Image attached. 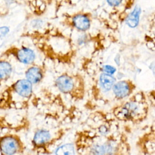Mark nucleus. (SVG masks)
I'll return each mask as SVG.
<instances>
[{
  "mask_svg": "<svg viewBox=\"0 0 155 155\" xmlns=\"http://www.w3.org/2000/svg\"><path fill=\"white\" fill-rule=\"evenodd\" d=\"M140 13L141 8L139 5H137L127 17L125 20L127 25L130 28H135L139 24Z\"/></svg>",
  "mask_w": 155,
  "mask_h": 155,
  "instance_id": "nucleus-8",
  "label": "nucleus"
},
{
  "mask_svg": "<svg viewBox=\"0 0 155 155\" xmlns=\"http://www.w3.org/2000/svg\"><path fill=\"white\" fill-rule=\"evenodd\" d=\"M13 68L7 61L0 60V80H6L12 74Z\"/></svg>",
  "mask_w": 155,
  "mask_h": 155,
  "instance_id": "nucleus-12",
  "label": "nucleus"
},
{
  "mask_svg": "<svg viewBox=\"0 0 155 155\" xmlns=\"http://www.w3.org/2000/svg\"><path fill=\"white\" fill-rule=\"evenodd\" d=\"M13 91L21 97L28 98L30 97L33 91V84L26 79L16 81L12 85Z\"/></svg>",
  "mask_w": 155,
  "mask_h": 155,
  "instance_id": "nucleus-2",
  "label": "nucleus"
},
{
  "mask_svg": "<svg viewBox=\"0 0 155 155\" xmlns=\"http://www.w3.org/2000/svg\"><path fill=\"white\" fill-rule=\"evenodd\" d=\"M56 155H75L74 146L71 143H65L58 147L55 151Z\"/></svg>",
  "mask_w": 155,
  "mask_h": 155,
  "instance_id": "nucleus-13",
  "label": "nucleus"
},
{
  "mask_svg": "<svg viewBox=\"0 0 155 155\" xmlns=\"http://www.w3.org/2000/svg\"><path fill=\"white\" fill-rule=\"evenodd\" d=\"M16 57L21 63L27 65L33 62L35 59V53L29 48L22 47L16 51Z\"/></svg>",
  "mask_w": 155,
  "mask_h": 155,
  "instance_id": "nucleus-4",
  "label": "nucleus"
},
{
  "mask_svg": "<svg viewBox=\"0 0 155 155\" xmlns=\"http://www.w3.org/2000/svg\"><path fill=\"white\" fill-rule=\"evenodd\" d=\"M99 130L100 133H102V134H105L107 132V128L105 125H101L99 127Z\"/></svg>",
  "mask_w": 155,
  "mask_h": 155,
  "instance_id": "nucleus-18",
  "label": "nucleus"
},
{
  "mask_svg": "<svg viewBox=\"0 0 155 155\" xmlns=\"http://www.w3.org/2000/svg\"><path fill=\"white\" fill-rule=\"evenodd\" d=\"M93 155H104L105 154V148L104 145H95L92 148Z\"/></svg>",
  "mask_w": 155,
  "mask_h": 155,
  "instance_id": "nucleus-14",
  "label": "nucleus"
},
{
  "mask_svg": "<svg viewBox=\"0 0 155 155\" xmlns=\"http://www.w3.org/2000/svg\"><path fill=\"white\" fill-rule=\"evenodd\" d=\"M51 138L50 132L45 130H39L34 135L33 142L37 146H41L47 143Z\"/></svg>",
  "mask_w": 155,
  "mask_h": 155,
  "instance_id": "nucleus-10",
  "label": "nucleus"
},
{
  "mask_svg": "<svg viewBox=\"0 0 155 155\" xmlns=\"http://www.w3.org/2000/svg\"><path fill=\"white\" fill-rule=\"evenodd\" d=\"M113 91L117 99H123L131 93V85L126 81H120L115 83L113 87Z\"/></svg>",
  "mask_w": 155,
  "mask_h": 155,
  "instance_id": "nucleus-3",
  "label": "nucleus"
},
{
  "mask_svg": "<svg viewBox=\"0 0 155 155\" xmlns=\"http://www.w3.org/2000/svg\"><path fill=\"white\" fill-rule=\"evenodd\" d=\"M115 78L111 74L103 73L99 78L100 84L102 88L105 91L110 90L115 82Z\"/></svg>",
  "mask_w": 155,
  "mask_h": 155,
  "instance_id": "nucleus-11",
  "label": "nucleus"
},
{
  "mask_svg": "<svg viewBox=\"0 0 155 155\" xmlns=\"http://www.w3.org/2000/svg\"><path fill=\"white\" fill-rule=\"evenodd\" d=\"M9 32V28L6 26L0 27V37L5 36Z\"/></svg>",
  "mask_w": 155,
  "mask_h": 155,
  "instance_id": "nucleus-16",
  "label": "nucleus"
},
{
  "mask_svg": "<svg viewBox=\"0 0 155 155\" xmlns=\"http://www.w3.org/2000/svg\"><path fill=\"white\" fill-rule=\"evenodd\" d=\"M21 149V143L18 138L11 134L0 137V152L4 155H15Z\"/></svg>",
  "mask_w": 155,
  "mask_h": 155,
  "instance_id": "nucleus-1",
  "label": "nucleus"
},
{
  "mask_svg": "<svg viewBox=\"0 0 155 155\" xmlns=\"http://www.w3.org/2000/svg\"><path fill=\"white\" fill-rule=\"evenodd\" d=\"M139 109L138 105L136 102H129L126 103L124 106L121 108L120 113L126 119H130L137 113Z\"/></svg>",
  "mask_w": 155,
  "mask_h": 155,
  "instance_id": "nucleus-9",
  "label": "nucleus"
},
{
  "mask_svg": "<svg viewBox=\"0 0 155 155\" xmlns=\"http://www.w3.org/2000/svg\"><path fill=\"white\" fill-rule=\"evenodd\" d=\"M25 79L32 84L39 82L43 77L42 70L39 67L35 66L29 67L25 71Z\"/></svg>",
  "mask_w": 155,
  "mask_h": 155,
  "instance_id": "nucleus-6",
  "label": "nucleus"
},
{
  "mask_svg": "<svg viewBox=\"0 0 155 155\" xmlns=\"http://www.w3.org/2000/svg\"><path fill=\"white\" fill-rule=\"evenodd\" d=\"M114 61L116 62V63L117 64V65H119V62H120V56H119V54H117L115 57V59H114Z\"/></svg>",
  "mask_w": 155,
  "mask_h": 155,
  "instance_id": "nucleus-19",
  "label": "nucleus"
},
{
  "mask_svg": "<svg viewBox=\"0 0 155 155\" xmlns=\"http://www.w3.org/2000/svg\"><path fill=\"white\" fill-rule=\"evenodd\" d=\"M14 1H15V0H4V2L7 4H11L13 3Z\"/></svg>",
  "mask_w": 155,
  "mask_h": 155,
  "instance_id": "nucleus-20",
  "label": "nucleus"
},
{
  "mask_svg": "<svg viewBox=\"0 0 155 155\" xmlns=\"http://www.w3.org/2000/svg\"><path fill=\"white\" fill-rule=\"evenodd\" d=\"M102 70H103L104 73H107V74L112 75L113 74H114L116 72V69L115 67H113L111 65H105L103 66Z\"/></svg>",
  "mask_w": 155,
  "mask_h": 155,
  "instance_id": "nucleus-15",
  "label": "nucleus"
},
{
  "mask_svg": "<svg viewBox=\"0 0 155 155\" xmlns=\"http://www.w3.org/2000/svg\"><path fill=\"white\" fill-rule=\"evenodd\" d=\"M122 0H107L108 4L111 6H117L119 5Z\"/></svg>",
  "mask_w": 155,
  "mask_h": 155,
  "instance_id": "nucleus-17",
  "label": "nucleus"
},
{
  "mask_svg": "<svg viewBox=\"0 0 155 155\" xmlns=\"http://www.w3.org/2000/svg\"><path fill=\"white\" fill-rule=\"evenodd\" d=\"M56 84L58 89L64 93L71 91L74 87L73 79L68 75H61L58 77L56 81Z\"/></svg>",
  "mask_w": 155,
  "mask_h": 155,
  "instance_id": "nucleus-5",
  "label": "nucleus"
},
{
  "mask_svg": "<svg viewBox=\"0 0 155 155\" xmlns=\"http://www.w3.org/2000/svg\"><path fill=\"white\" fill-rule=\"evenodd\" d=\"M73 24L79 30L85 31L89 28L90 22L87 16L85 15H77L73 18Z\"/></svg>",
  "mask_w": 155,
  "mask_h": 155,
  "instance_id": "nucleus-7",
  "label": "nucleus"
}]
</instances>
